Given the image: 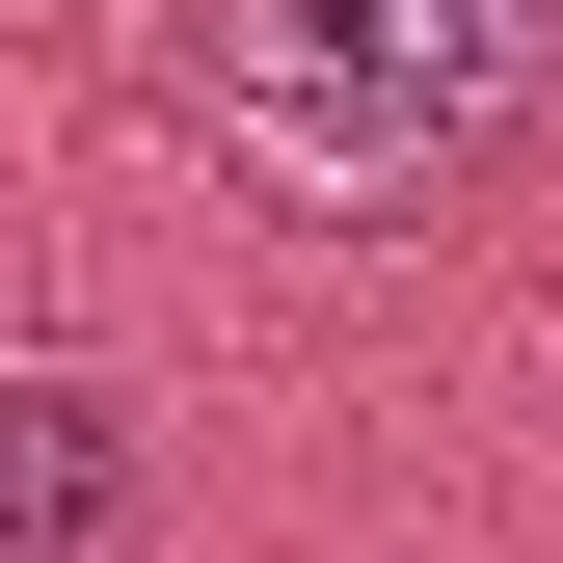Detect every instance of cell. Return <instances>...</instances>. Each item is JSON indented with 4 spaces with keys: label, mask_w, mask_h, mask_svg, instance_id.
Masks as SVG:
<instances>
[{
    "label": "cell",
    "mask_w": 563,
    "mask_h": 563,
    "mask_svg": "<svg viewBox=\"0 0 563 563\" xmlns=\"http://www.w3.org/2000/svg\"><path fill=\"white\" fill-rule=\"evenodd\" d=\"M563 81V0H216V108L296 216H430Z\"/></svg>",
    "instance_id": "1"
},
{
    "label": "cell",
    "mask_w": 563,
    "mask_h": 563,
    "mask_svg": "<svg viewBox=\"0 0 563 563\" xmlns=\"http://www.w3.org/2000/svg\"><path fill=\"white\" fill-rule=\"evenodd\" d=\"M134 537V402L108 376H0V563H108Z\"/></svg>",
    "instance_id": "2"
}]
</instances>
